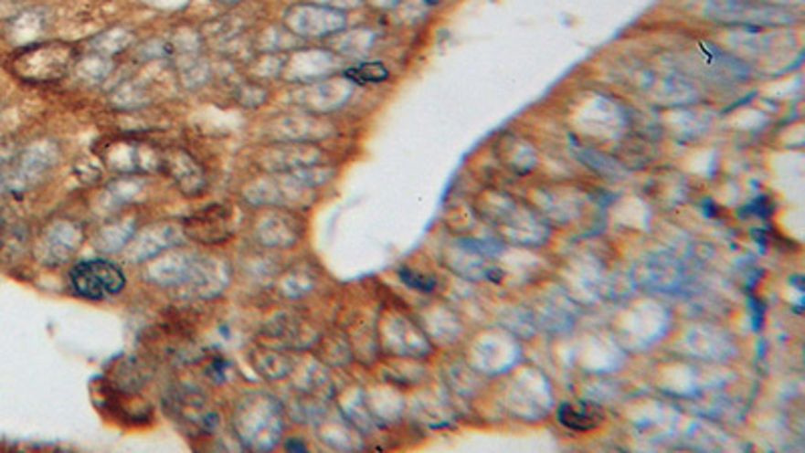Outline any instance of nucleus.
<instances>
[{
	"label": "nucleus",
	"instance_id": "1",
	"mask_svg": "<svg viewBox=\"0 0 805 453\" xmlns=\"http://www.w3.org/2000/svg\"><path fill=\"white\" fill-rule=\"evenodd\" d=\"M75 294L89 300H103L125 289V274L117 264L105 258L81 260L69 272Z\"/></svg>",
	"mask_w": 805,
	"mask_h": 453
},
{
	"label": "nucleus",
	"instance_id": "2",
	"mask_svg": "<svg viewBox=\"0 0 805 453\" xmlns=\"http://www.w3.org/2000/svg\"><path fill=\"white\" fill-rule=\"evenodd\" d=\"M558 421L576 431L594 429L602 423V411L590 403H564L558 409Z\"/></svg>",
	"mask_w": 805,
	"mask_h": 453
},
{
	"label": "nucleus",
	"instance_id": "4",
	"mask_svg": "<svg viewBox=\"0 0 805 453\" xmlns=\"http://www.w3.org/2000/svg\"><path fill=\"white\" fill-rule=\"evenodd\" d=\"M399 274H401V279L409 284L411 289H417V290H431L433 289V280L431 279H425V277H421V274H417V272H411L409 269H401L399 270Z\"/></svg>",
	"mask_w": 805,
	"mask_h": 453
},
{
	"label": "nucleus",
	"instance_id": "5",
	"mask_svg": "<svg viewBox=\"0 0 805 453\" xmlns=\"http://www.w3.org/2000/svg\"><path fill=\"white\" fill-rule=\"evenodd\" d=\"M751 214L759 216V218H769L773 214V202L769 198H759L751 204Z\"/></svg>",
	"mask_w": 805,
	"mask_h": 453
},
{
	"label": "nucleus",
	"instance_id": "6",
	"mask_svg": "<svg viewBox=\"0 0 805 453\" xmlns=\"http://www.w3.org/2000/svg\"><path fill=\"white\" fill-rule=\"evenodd\" d=\"M427 3H429V5H435V3H440V0H427Z\"/></svg>",
	"mask_w": 805,
	"mask_h": 453
},
{
	"label": "nucleus",
	"instance_id": "3",
	"mask_svg": "<svg viewBox=\"0 0 805 453\" xmlns=\"http://www.w3.org/2000/svg\"><path fill=\"white\" fill-rule=\"evenodd\" d=\"M346 77L353 79L356 83H381L389 77V71H387L381 63H366L346 71Z\"/></svg>",
	"mask_w": 805,
	"mask_h": 453
}]
</instances>
